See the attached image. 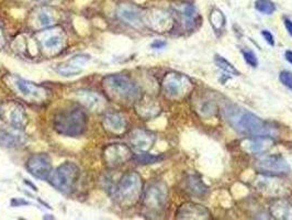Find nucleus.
<instances>
[{
	"label": "nucleus",
	"instance_id": "31",
	"mask_svg": "<svg viewBox=\"0 0 292 220\" xmlns=\"http://www.w3.org/2000/svg\"><path fill=\"white\" fill-rule=\"evenodd\" d=\"M242 54H243V58L246 64L253 67V69H256V67L258 66V59L256 57V54L251 50H243L242 51Z\"/></svg>",
	"mask_w": 292,
	"mask_h": 220
},
{
	"label": "nucleus",
	"instance_id": "33",
	"mask_svg": "<svg viewBox=\"0 0 292 220\" xmlns=\"http://www.w3.org/2000/svg\"><path fill=\"white\" fill-rule=\"evenodd\" d=\"M260 33H262V36L265 39L267 43H268L270 46H275V38H273V35L270 31H268V30H263Z\"/></svg>",
	"mask_w": 292,
	"mask_h": 220
},
{
	"label": "nucleus",
	"instance_id": "39",
	"mask_svg": "<svg viewBox=\"0 0 292 220\" xmlns=\"http://www.w3.org/2000/svg\"><path fill=\"white\" fill-rule=\"evenodd\" d=\"M3 44H4V35H3L2 30H0V47L3 46Z\"/></svg>",
	"mask_w": 292,
	"mask_h": 220
},
{
	"label": "nucleus",
	"instance_id": "7",
	"mask_svg": "<svg viewBox=\"0 0 292 220\" xmlns=\"http://www.w3.org/2000/svg\"><path fill=\"white\" fill-rule=\"evenodd\" d=\"M255 170L267 176H281L290 173V165L281 155H265L255 162Z\"/></svg>",
	"mask_w": 292,
	"mask_h": 220
},
{
	"label": "nucleus",
	"instance_id": "6",
	"mask_svg": "<svg viewBox=\"0 0 292 220\" xmlns=\"http://www.w3.org/2000/svg\"><path fill=\"white\" fill-rule=\"evenodd\" d=\"M161 87H163L164 94L168 98L180 99L189 93L192 84L189 77L172 72L165 75L163 78V83H161Z\"/></svg>",
	"mask_w": 292,
	"mask_h": 220
},
{
	"label": "nucleus",
	"instance_id": "36",
	"mask_svg": "<svg viewBox=\"0 0 292 220\" xmlns=\"http://www.w3.org/2000/svg\"><path fill=\"white\" fill-rule=\"evenodd\" d=\"M283 24L287 30L288 33L292 36V20H290L289 18H283Z\"/></svg>",
	"mask_w": 292,
	"mask_h": 220
},
{
	"label": "nucleus",
	"instance_id": "17",
	"mask_svg": "<svg viewBox=\"0 0 292 220\" xmlns=\"http://www.w3.org/2000/svg\"><path fill=\"white\" fill-rule=\"evenodd\" d=\"M116 16L119 17L120 20L130 26L139 27L142 24V15L140 10L131 5H120L116 10Z\"/></svg>",
	"mask_w": 292,
	"mask_h": 220
},
{
	"label": "nucleus",
	"instance_id": "19",
	"mask_svg": "<svg viewBox=\"0 0 292 220\" xmlns=\"http://www.w3.org/2000/svg\"><path fill=\"white\" fill-rule=\"evenodd\" d=\"M270 213L276 219H292V203L284 198L275 199L270 204Z\"/></svg>",
	"mask_w": 292,
	"mask_h": 220
},
{
	"label": "nucleus",
	"instance_id": "8",
	"mask_svg": "<svg viewBox=\"0 0 292 220\" xmlns=\"http://www.w3.org/2000/svg\"><path fill=\"white\" fill-rule=\"evenodd\" d=\"M167 196H168V192L164 183H153L145 192L144 205L150 211L158 213L164 210L167 203Z\"/></svg>",
	"mask_w": 292,
	"mask_h": 220
},
{
	"label": "nucleus",
	"instance_id": "40",
	"mask_svg": "<svg viewBox=\"0 0 292 220\" xmlns=\"http://www.w3.org/2000/svg\"><path fill=\"white\" fill-rule=\"evenodd\" d=\"M36 2H49V0H36Z\"/></svg>",
	"mask_w": 292,
	"mask_h": 220
},
{
	"label": "nucleus",
	"instance_id": "38",
	"mask_svg": "<svg viewBox=\"0 0 292 220\" xmlns=\"http://www.w3.org/2000/svg\"><path fill=\"white\" fill-rule=\"evenodd\" d=\"M24 184H28L29 186H31V187H32V188L34 189V191H38V188H36V186H35V185H33V184H32V183H30V182H29L28 180H24Z\"/></svg>",
	"mask_w": 292,
	"mask_h": 220
},
{
	"label": "nucleus",
	"instance_id": "22",
	"mask_svg": "<svg viewBox=\"0 0 292 220\" xmlns=\"http://www.w3.org/2000/svg\"><path fill=\"white\" fill-rule=\"evenodd\" d=\"M8 117L10 125L15 127L16 129H23L28 124L27 114L24 112V109L19 105H15L10 109Z\"/></svg>",
	"mask_w": 292,
	"mask_h": 220
},
{
	"label": "nucleus",
	"instance_id": "16",
	"mask_svg": "<svg viewBox=\"0 0 292 220\" xmlns=\"http://www.w3.org/2000/svg\"><path fill=\"white\" fill-rule=\"evenodd\" d=\"M175 12L185 30H190L195 28L197 21V10L194 6L189 4L178 5L175 8Z\"/></svg>",
	"mask_w": 292,
	"mask_h": 220
},
{
	"label": "nucleus",
	"instance_id": "37",
	"mask_svg": "<svg viewBox=\"0 0 292 220\" xmlns=\"http://www.w3.org/2000/svg\"><path fill=\"white\" fill-rule=\"evenodd\" d=\"M284 58H285V60H287L288 62L292 65V51H290V50L285 51V53H284Z\"/></svg>",
	"mask_w": 292,
	"mask_h": 220
},
{
	"label": "nucleus",
	"instance_id": "21",
	"mask_svg": "<svg viewBox=\"0 0 292 220\" xmlns=\"http://www.w3.org/2000/svg\"><path fill=\"white\" fill-rule=\"evenodd\" d=\"M147 22L150 23V27L152 29L156 30L158 32H163L169 27L170 17L163 11H155L148 16Z\"/></svg>",
	"mask_w": 292,
	"mask_h": 220
},
{
	"label": "nucleus",
	"instance_id": "29",
	"mask_svg": "<svg viewBox=\"0 0 292 220\" xmlns=\"http://www.w3.org/2000/svg\"><path fill=\"white\" fill-rule=\"evenodd\" d=\"M36 21H38L40 28L51 27L55 22L54 17L51 15V12L46 9H43L38 12V15H36Z\"/></svg>",
	"mask_w": 292,
	"mask_h": 220
},
{
	"label": "nucleus",
	"instance_id": "2",
	"mask_svg": "<svg viewBox=\"0 0 292 220\" xmlns=\"http://www.w3.org/2000/svg\"><path fill=\"white\" fill-rule=\"evenodd\" d=\"M103 87L111 98L119 102H135L141 99V89L131 78L113 74L103 79Z\"/></svg>",
	"mask_w": 292,
	"mask_h": 220
},
{
	"label": "nucleus",
	"instance_id": "23",
	"mask_svg": "<svg viewBox=\"0 0 292 220\" xmlns=\"http://www.w3.org/2000/svg\"><path fill=\"white\" fill-rule=\"evenodd\" d=\"M186 187H187V191L195 196H203L209 191L206 184L197 175L188 176L187 181H186Z\"/></svg>",
	"mask_w": 292,
	"mask_h": 220
},
{
	"label": "nucleus",
	"instance_id": "34",
	"mask_svg": "<svg viewBox=\"0 0 292 220\" xmlns=\"http://www.w3.org/2000/svg\"><path fill=\"white\" fill-rule=\"evenodd\" d=\"M10 205L12 207H21V206H30L31 203L23 198H12L10 201Z\"/></svg>",
	"mask_w": 292,
	"mask_h": 220
},
{
	"label": "nucleus",
	"instance_id": "12",
	"mask_svg": "<svg viewBox=\"0 0 292 220\" xmlns=\"http://www.w3.org/2000/svg\"><path fill=\"white\" fill-rule=\"evenodd\" d=\"M76 96L78 100L83 103V105L90 109L91 112H101L105 107V100L101 95H99L95 91H91L88 89H79L76 91Z\"/></svg>",
	"mask_w": 292,
	"mask_h": 220
},
{
	"label": "nucleus",
	"instance_id": "26",
	"mask_svg": "<svg viewBox=\"0 0 292 220\" xmlns=\"http://www.w3.org/2000/svg\"><path fill=\"white\" fill-rule=\"evenodd\" d=\"M214 63L222 72L227 73L228 75H233V76H240L241 75V73L235 69L233 64L229 63L228 61L225 60L223 57H220V55H215Z\"/></svg>",
	"mask_w": 292,
	"mask_h": 220
},
{
	"label": "nucleus",
	"instance_id": "1",
	"mask_svg": "<svg viewBox=\"0 0 292 220\" xmlns=\"http://www.w3.org/2000/svg\"><path fill=\"white\" fill-rule=\"evenodd\" d=\"M223 116L233 129L246 137H271L277 134L276 128L248 110L228 103L223 108Z\"/></svg>",
	"mask_w": 292,
	"mask_h": 220
},
{
	"label": "nucleus",
	"instance_id": "13",
	"mask_svg": "<svg viewBox=\"0 0 292 220\" xmlns=\"http://www.w3.org/2000/svg\"><path fill=\"white\" fill-rule=\"evenodd\" d=\"M210 216L206 207L195 203H186L177 211L178 219H210Z\"/></svg>",
	"mask_w": 292,
	"mask_h": 220
},
{
	"label": "nucleus",
	"instance_id": "4",
	"mask_svg": "<svg viewBox=\"0 0 292 220\" xmlns=\"http://www.w3.org/2000/svg\"><path fill=\"white\" fill-rule=\"evenodd\" d=\"M143 191V182L140 174L128 172L124 174L114 188V198L124 207L133 206L138 203Z\"/></svg>",
	"mask_w": 292,
	"mask_h": 220
},
{
	"label": "nucleus",
	"instance_id": "24",
	"mask_svg": "<svg viewBox=\"0 0 292 220\" xmlns=\"http://www.w3.org/2000/svg\"><path fill=\"white\" fill-rule=\"evenodd\" d=\"M64 39L60 33L53 32L51 34H47L44 39L42 41V45L45 48L46 51L56 53L62 50V46H63Z\"/></svg>",
	"mask_w": 292,
	"mask_h": 220
},
{
	"label": "nucleus",
	"instance_id": "3",
	"mask_svg": "<svg viewBox=\"0 0 292 220\" xmlns=\"http://www.w3.org/2000/svg\"><path fill=\"white\" fill-rule=\"evenodd\" d=\"M53 127L62 136L79 137L87 128V115L79 108L63 110L54 117Z\"/></svg>",
	"mask_w": 292,
	"mask_h": 220
},
{
	"label": "nucleus",
	"instance_id": "11",
	"mask_svg": "<svg viewBox=\"0 0 292 220\" xmlns=\"http://www.w3.org/2000/svg\"><path fill=\"white\" fill-rule=\"evenodd\" d=\"M275 143L271 137H248L241 143V148L253 154L265 153Z\"/></svg>",
	"mask_w": 292,
	"mask_h": 220
},
{
	"label": "nucleus",
	"instance_id": "18",
	"mask_svg": "<svg viewBox=\"0 0 292 220\" xmlns=\"http://www.w3.org/2000/svg\"><path fill=\"white\" fill-rule=\"evenodd\" d=\"M102 125L104 129L114 134H121L127 130V120L120 114L110 113L104 116Z\"/></svg>",
	"mask_w": 292,
	"mask_h": 220
},
{
	"label": "nucleus",
	"instance_id": "28",
	"mask_svg": "<svg viewBox=\"0 0 292 220\" xmlns=\"http://www.w3.org/2000/svg\"><path fill=\"white\" fill-rule=\"evenodd\" d=\"M255 8H256V10L259 11L260 14L270 16L276 11V5L273 4L271 0H256Z\"/></svg>",
	"mask_w": 292,
	"mask_h": 220
},
{
	"label": "nucleus",
	"instance_id": "32",
	"mask_svg": "<svg viewBox=\"0 0 292 220\" xmlns=\"http://www.w3.org/2000/svg\"><path fill=\"white\" fill-rule=\"evenodd\" d=\"M279 79L283 84V86L287 87L292 91V73L289 71H282L279 74Z\"/></svg>",
	"mask_w": 292,
	"mask_h": 220
},
{
	"label": "nucleus",
	"instance_id": "20",
	"mask_svg": "<svg viewBox=\"0 0 292 220\" xmlns=\"http://www.w3.org/2000/svg\"><path fill=\"white\" fill-rule=\"evenodd\" d=\"M87 61H89V57L86 55H77L73 58L68 64L61 65L56 70L59 74L63 76H75L82 72V65H84Z\"/></svg>",
	"mask_w": 292,
	"mask_h": 220
},
{
	"label": "nucleus",
	"instance_id": "9",
	"mask_svg": "<svg viewBox=\"0 0 292 220\" xmlns=\"http://www.w3.org/2000/svg\"><path fill=\"white\" fill-rule=\"evenodd\" d=\"M133 158L131 149L126 144H110L103 151V161L108 168L114 169Z\"/></svg>",
	"mask_w": 292,
	"mask_h": 220
},
{
	"label": "nucleus",
	"instance_id": "27",
	"mask_svg": "<svg viewBox=\"0 0 292 220\" xmlns=\"http://www.w3.org/2000/svg\"><path fill=\"white\" fill-rule=\"evenodd\" d=\"M133 160L135 163L140 165H148V164H155L159 161L163 160V157L160 155H154L150 154L147 152H140V153L135 154L133 156Z\"/></svg>",
	"mask_w": 292,
	"mask_h": 220
},
{
	"label": "nucleus",
	"instance_id": "14",
	"mask_svg": "<svg viewBox=\"0 0 292 220\" xmlns=\"http://www.w3.org/2000/svg\"><path fill=\"white\" fill-rule=\"evenodd\" d=\"M155 142V136L146 130H134L130 137V143L135 150L140 152H147Z\"/></svg>",
	"mask_w": 292,
	"mask_h": 220
},
{
	"label": "nucleus",
	"instance_id": "30",
	"mask_svg": "<svg viewBox=\"0 0 292 220\" xmlns=\"http://www.w3.org/2000/svg\"><path fill=\"white\" fill-rule=\"evenodd\" d=\"M0 144L6 148H15L19 144V138L7 132H0Z\"/></svg>",
	"mask_w": 292,
	"mask_h": 220
},
{
	"label": "nucleus",
	"instance_id": "15",
	"mask_svg": "<svg viewBox=\"0 0 292 220\" xmlns=\"http://www.w3.org/2000/svg\"><path fill=\"white\" fill-rule=\"evenodd\" d=\"M15 85H16L18 91H19L22 96L27 97V98L35 99V100L44 99L45 90L40 86H36V85H34L32 83H29V82L24 81V79H21V78H17L16 82H15Z\"/></svg>",
	"mask_w": 292,
	"mask_h": 220
},
{
	"label": "nucleus",
	"instance_id": "10",
	"mask_svg": "<svg viewBox=\"0 0 292 220\" xmlns=\"http://www.w3.org/2000/svg\"><path fill=\"white\" fill-rule=\"evenodd\" d=\"M28 172L39 180H48L52 173V160L45 153L33 154L27 161Z\"/></svg>",
	"mask_w": 292,
	"mask_h": 220
},
{
	"label": "nucleus",
	"instance_id": "5",
	"mask_svg": "<svg viewBox=\"0 0 292 220\" xmlns=\"http://www.w3.org/2000/svg\"><path fill=\"white\" fill-rule=\"evenodd\" d=\"M79 177V169L75 163L65 162L52 171L48 181L51 185L63 194H71Z\"/></svg>",
	"mask_w": 292,
	"mask_h": 220
},
{
	"label": "nucleus",
	"instance_id": "25",
	"mask_svg": "<svg viewBox=\"0 0 292 220\" xmlns=\"http://www.w3.org/2000/svg\"><path fill=\"white\" fill-rule=\"evenodd\" d=\"M209 19H210L211 26H212L215 32H221L222 30L224 29L226 20H225L224 15H223V12L220 9L214 8L212 11H211Z\"/></svg>",
	"mask_w": 292,
	"mask_h": 220
},
{
	"label": "nucleus",
	"instance_id": "35",
	"mask_svg": "<svg viewBox=\"0 0 292 220\" xmlns=\"http://www.w3.org/2000/svg\"><path fill=\"white\" fill-rule=\"evenodd\" d=\"M167 45V43L165 41H161V40H155L153 43L151 44L152 48H155V50H160V48H164Z\"/></svg>",
	"mask_w": 292,
	"mask_h": 220
}]
</instances>
